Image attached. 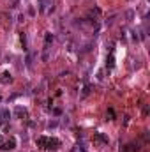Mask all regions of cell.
Returning a JSON list of instances; mask_svg holds the SVG:
<instances>
[{
	"label": "cell",
	"instance_id": "6da1fadb",
	"mask_svg": "<svg viewBox=\"0 0 150 152\" xmlns=\"http://www.w3.org/2000/svg\"><path fill=\"white\" fill-rule=\"evenodd\" d=\"M37 145L42 149H57L60 145V140L50 138V136H41V138H37Z\"/></svg>",
	"mask_w": 150,
	"mask_h": 152
},
{
	"label": "cell",
	"instance_id": "7a4b0ae2",
	"mask_svg": "<svg viewBox=\"0 0 150 152\" xmlns=\"http://www.w3.org/2000/svg\"><path fill=\"white\" fill-rule=\"evenodd\" d=\"M41 12H44V14H50L53 11V0H41V6H39Z\"/></svg>",
	"mask_w": 150,
	"mask_h": 152
},
{
	"label": "cell",
	"instance_id": "3957f363",
	"mask_svg": "<svg viewBox=\"0 0 150 152\" xmlns=\"http://www.w3.org/2000/svg\"><path fill=\"white\" fill-rule=\"evenodd\" d=\"M14 145H16V140H14V138H9V140L2 145V149H4V150H11V149H14Z\"/></svg>",
	"mask_w": 150,
	"mask_h": 152
},
{
	"label": "cell",
	"instance_id": "277c9868",
	"mask_svg": "<svg viewBox=\"0 0 150 152\" xmlns=\"http://www.w3.org/2000/svg\"><path fill=\"white\" fill-rule=\"evenodd\" d=\"M94 138H95L97 142H102V143H108V138H106L104 135H101V133H97V135H95Z\"/></svg>",
	"mask_w": 150,
	"mask_h": 152
},
{
	"label": "cell",
	"instance_id": "5b68a950",
	"mask_svg": "<svg viewBox=\"0 0 150 152\" xmlns=\"http://www.w3.org/2000/svg\"><path fill=\"white\" fill-rule=\"evenodd\" d=\"M113 66H115V58H113V55H110V58H108V67L111 69Z\"/></svg>",
	"mask_w": 150,
	"mask_h": 152
},
{
	"label": "cell",
	"instance_id": "8992f818",
	"mask_svg": "<svg viewBox=\"0 0 150 152\" xmlns=\"http://www.w3.org/2000/svg\"><path fill=\"white\" fill-rule=\"evenodd\" d=\"M27 112L23 110V108H16V115H25Z\"/></svg>",
	"mask_w": 150,
	"mask_h": 152
},
{
	"label": "cell",
	"instance_id": "52a82bcc",
	"mask_svg": "<svg viewBox=\"0 0 150 152\" xmlns=\"http://www.w3.org/2000/svg\"><path fill=\"white\" fill-rule=\"evenodd\" d=\"M2 76H4V78H2V81H4V83H6V81H11V76H9L7 73H4Z\"/></svg>",
	"mask_w": 150,
	"mask_h": 152
}]
</instances>
